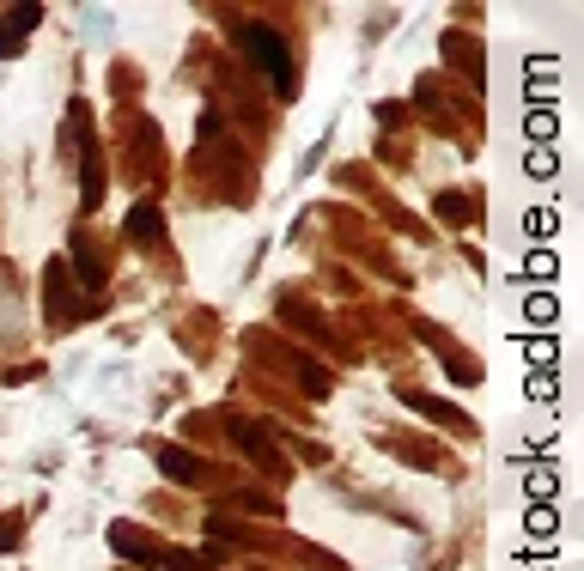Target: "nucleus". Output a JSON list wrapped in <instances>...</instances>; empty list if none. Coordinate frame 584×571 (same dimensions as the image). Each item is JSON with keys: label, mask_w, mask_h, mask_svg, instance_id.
Wrapping results in <instances>:
<instances>
[{"label": "nucleus", "mask_w": 584, "mask_h": 571, "mask_svg": "<svg viewBox=\"0 0 584 571\" xmlns=\"http://www.w3.org/2000/svg\"><path fill=\"white\" fill-rule=\"evenodd\" d=\"M238 49L274 79V92H292V86H299V79H292V55H286V43L274 37V31H262V25H244L238 31Z\"/></svg>", "instance_id": "f257e3e1"}, {"label": "nucleus", "mask_w": 584, "mask_h": 571, "mask_svg": "<svg viewBox=\"0 0 584 571\" xmlns=\"http://www.w3.org/2000/svg\"><path fill=\"white\" fill-rule=\"evenodd\" d=\"M438 213H445L451 225H463V219H469V207H463V195H445V201H438Z\"/></svg>", "instance_id": "4468645a"}, {"label": "nucleus", "mask_w": 584, "mask_h": 571, "mask_svg": "<svg viewBox=\"0 0 584 571\" xmlns=\"http://www.w3.org/2000/svg\"><path fill=\"white\" fill-rule=\"evenodd\" d=\"M159 468H165L171 480H195V462H189L183 450H159Z\"/></svg>", "instance_id": "6e6552de"}, {"label": "nucleus", "mask_w": 584, "mask_h": 571, "mask_svg": "<svg viewBox=\"0 0 584 571\" xmlns=\"http://www.w3.org/2000/svg\"><path fill=\"white\" fill-rule=\"evenodd\" d=\"M110 541H116V547H128V559H146V565H159V553H153V541H140V535H134L128 523H122V529H110Z\"/></svg>", "instance_id": "20e7f679"}, {"label": "nucleus", "mask_w": 584, "mask_h": 571, "mask_svg": "<svg viewBox=\"0 0 584 571\" xmlns=\"http://www.w3.org/2000/svg\"><path fill=\"white\" fill-rule=\"evenodd\" d=\"M554 493H560V474H554V468L530 474V499H554Z\"/></svg>", "instance_id": "f8f14e48"}, {"label": "nucleus", "mask_w": 584, "mask_h": 571, "mask_svg": "<svg viewBox=\"0 0 584 571\" xmlns=\"http://www.w3.org/2000/svg\"><path fill=\"white\" fill-rule=\"evenodd\" d=\"M554 523H560L554 505H536V511H530V535H554Z\"/></svg>", "instance_id": "ddd939ff"}, {"label": "nucleus", "mask_w": 584, "mask_h": 571, "mask_svg": "<svg viewBox=\"0 0 584 571\" xmlns=\"http://www.w3.org/2000/svg\"><path fill=\"white\" fill-rule=\"evenodd\" d=\"M530 395H542V401H554V371H542V377L530 371Z\"/></svg>", "instance_id": "2eb2a0df"}, {"label": "nucleus", "mask_w": 584, "mask_h": 571, "mask_svg": "<svg viewBox=\"0 0 584 571\" xmlns=\"http://www.w3.org/2000/svg\"><path fill=\"white\" fill-rule=\"evenodd\" d=\"M524 128H530V140H548V134L560 128V104H542V110H530V116H524Z\"/></svg>", "instance_id": "39448f33"}, {"label": "nucleus", "mask_w": 584, "mask_h": 571, "mask_svg": "<svg viewBox=\"0 0 584 571\" xmlns=\"http://www.w3.org/2000/svg\"><path fill=\"white\" fill-rule=\"evenodd\" d=\"M554 225H560V213H554V207H536V213L524 219V231H530V237H554Z\"/></svg>", "instance_id": "9d476101"}, {"label": "nucleus", "mask_w": 584, "mask_h": 571, "mask_svg": "<svg viewBox=\"0 0 584 571\" xmlns=\"http://www.w3.org/2000/svg\"><path fill=\"white\" fill-rule=\"evenodd\" d=\"M232 438H238V444H244V450H250L256 462H274V444H268V438H262L256 426H244V420H232Z\"/></svg>", "instance_id": "7ed1b4c3"}, {"label": "nucleus", "mask_w": 584, "mask_h": 571, "mask_svg": "<svg viewBox=\"0 0 584 571\" xmlns=\"http://www.w3.org/2000/svg\"><path fill=\"white\" fill-rule=\"evenodd\" d=\"M554 268H560V256L548 250V243H542V250H530V262H524V274H530V280H554Z\"/></svg>", "instance_id": "423d86ee"}, {"label": "nucleus", "mask_w": 584, "mask_h": 571, "mask_svg": "<svg viewBox=\"0 0 584 571\" xmlns=\"http://www.w3.org/2000/svg\"><path fill=\"white\" fill-rule=\"evenodd\" d=\"M524 322H530V329H554V322H560V298L554 292H530L524 298Z\"/></svg>", "instance_id": "f03ea898"}, {"label": "nucleus", "mask_w": 584, "mask_h": 571, "mask_svg": "<svg viewBox=\"0 0 584 571\" xmlns=\"http://www.w3.org/2000/svg\"><path fill=\"white\" fill-rule=\"evenodd\" d=\"M128 231H134V237L146 243V237H159L165 225H159V213H153V207H134V219H128Z\"/></svg>", "instance_id": "1a4fd4ad"}, {"label": "nucleus", "mask_w": 584, "mask_h": 571, "mask_svg": "<svg viewBox=\"0 0 584 571\" xmlns=\"http://www.w3.org/2000/svg\"><path fill=\"white\" fill-rule=\"evenodd\" d=\"M524 171H530V177H554V171H560V152H554V146H530V165H524Z\"/></svg>", "instance_id": "0eeeda50"}, {"label": "nucleus", "mask_w": 584, "mask_h": 571, "mask_svg": "<svg viewBox=\"0 0 584 571\" xmlns=\"http://www.w3.org/2000/svg\"><path fill=\"white\" fill-rule=\"evenodd\" d=\"M524 353H530V365H542V371H554V359H560V347H554V335H542V341H530Z\"/></svg>", "instance_id": "9b49d317"}]
</instances>
